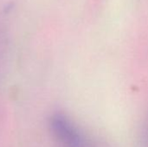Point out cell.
Masks as SVG:
<instances>
[{
	"instance_id": "obj_1",
	"label": "cell",
	"mask_w": 148,
	"mask_h": 147,
	"mask_svg": "<svg viewBox=\"0 0 148 147\" xmlns=\"http://www.w3.org/2000/svg\"><path fill=\"white\" fill-rule=\"evenodd\" d=\"M50 127L55 138L62 147H87L77 128L64 114H54L50 120Z\"/></svg>"
}]
</instances>
